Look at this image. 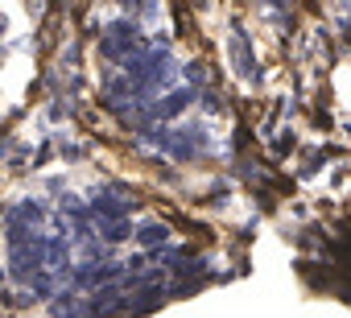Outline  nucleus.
<instances>
[{
  "label": "nucleus",
  "instance_id": "f257e3e1",
  "mask_svg": "<svg viewBox=\"0 0 351 318\" xmlns=\"http://www.w3.org/2000/svg\"><path fill=\"white\" fill-rule=\"evenodd\" d=\"M191 99H195V91H191V87H178V91H165L161 99L145 103V112H149V120H173L178 112L191 108Z\"/></svg>",
  "mask_w": 351,
  "mask_h": 318
},
{
  "label": "nucleus",
  "instance_id": "f03ea898",
  "mask_svg": "<svg viewBox=\"0 0 351 318\" xmlns=\"http://www.w3.org/2000/svg\"><path fill=\"white\" fill-rule=\"evenodd\" d=\"M228 58H232V66H236V75H244V79H256L261 71V62H256V54H252V46H248V38L236 29L232 38H228Z\"/></svg>",
  "mask_w": 351,
  "mask_h": 318
},
{
  "label": "nucleus",
  "instance_id": "7ed1b4c3",
  "mask_svg": "<svg viewBox=\"0 0 351 318\" xmlns=\"http://www.w3.org/2000/svg\"><path fill=\"white\" fill-rule=\"evenodd\" d=\"M136 244L153 256V252H161V248L169 244V228H165V223H145V228L136 232Z\"/></svg>",
  "mask_w": 351,
  "mask_h": 318
},
{
  "label": "nucleus",
  "instance_id": "39448f33",
  "mask_svg": "<svg viewBox=\"0 0 351 318\" xmlns=\"http://www.w3.org/2000/svg\"><path fill=\"white\" fill-rule=\"evenodd\" d=\"M186 79H191V83H207V66H203V62H191V66H186Z\"/></svg>",
  "mask_w": 351,
  "mask_h": 318
},
{
  "label": "nucleus",
  "instance_id": "20e7f679",
  "mask_svg": "<svg viewBox=\"0 0 351 318\" xmlns=\"http://www.w3.org/2000/svg\"><path fill=\"white\" fill-rule=\"evenodd\" d=\"M99 232H104V244H120V240H128V236H132L128 219H120V223H99Z\"/></svg>",
  "mask_w": 351,
  "mask_h": 318
}]
</instances>
